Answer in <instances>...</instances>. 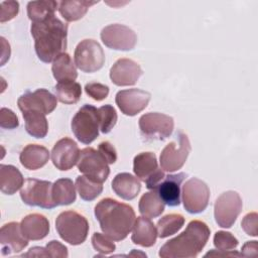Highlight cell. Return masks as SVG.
<instances>
[{
  "instance_id": "cell-1",
  "label": "cell",
  "mask_w": 258,
  "mask_h": 258,
  "mask_svg": "<svg viewBox=\"0 0 258 258\" xmlns=\"http://www.w3.org/2000/svg\"><path fill=\"white\" fill-rule=\"evenodd\" d=\"M95 217L103 233L113 241H122L133 229L136 216L133 208L111 198L101 200L95 207Z\"/></svg>"
},
{
  "instance_id": "cell-2",
  "label": "cell",
  "mask_w": 258,
  "mask_h": 258,
  "mask_svg": "<svg viewBox=\"0 0 258 258\" xmlns=\"http://www.w3.org/2000/svg\"><path fill=\"white\" fill-rule=\"evenodd\" d=\"M30 32L34 39L35 52L41 61L51 62L64 52L68 25L55 16L42 22H33Z\"/></svg>"
},
{
  "instance_id": "cell-3",
  "label": "cell",
  "mask_w": 258,
  "mask_h": 258,
  "mask_svg": "<svg viewBox=\"0 0 258 258\" xmlns=\"http://www.w3.org/2000/svg\"><path fill=\"white\" fill-rule=\"evenodd\" d=\"M210 234L211 230L206 223L190 221L182 233L161 246L158 255L161 258L196 257L206 246Z\"/></svg>"
},
{
  "instance_id": "cell-4",
  "label": "cell",
  "mask_w": 258,
  "mask_h": 258,
  "mask_svg": "<svg viewBox=\"0 0 258 258\" xmlns=\"http://www.w3.org/2000/svg\"><path fill=\"white\" fill-rule=\"evenodd\" d=\"M55 229L64 242L71 245H80L87 239L89 223L83 215L75 211H64L57 216Z\"/></svg>"
},
{
  "instance_id": "cell-5",
  "label": "cell",
  "mask_w": 258,
  "mask_h": 258,
  "mask_svg": "<svg viewBox=\"0 0 258 258\" xmlns=\"http://www.w3.org/2000/svg\"><path fill=\"white\" fill-rule=\"evenodd\" d=\"M71 127L80 142L84 144L92 143L99 136L100 120L98 109L89 104L84 105L73 117Z\"/></svg>"
},
{
  "instance_id": "cell-6",
  "label": "cell",
  "mask_w": 258,
  "mask_h": 258,
  "mask_svg": "<svg viewBox=\"0 0 258 258\" xmlns=\"http://www.w3.org/2000/svg\"><path fill=\"white\" fill-rule=\"evenodd\" d=\"M190 142L186 134L178 131L175 140L169 142L160 153V166L164 171L172 172L180 169L190 152Z\"/></svg>"
},
{
  "instance_id": "cell-7",
  "label": "cell",
  "mask_w": 258,
  "mask_h": 258,
  "mask_svg": "<svg viewBox=\"0 0 258 258\" xmlns=\"http://www.w3.org/2000/svg\"><path fill=\"white\" fill-rule=\"evenodd\" d=\"M52 183L47 180L27 178L20 190V198L24 204L42 209H53L56 207L52 199Z\"/></svg>"
},
{
  "instance_id": "cell-8",
  "label": "cell",
  "mask_w": 258,
  "mask_h": 258,
  "mask_svg": "<svg viewBox=\"0 0 258 258\" xmlns=\"http://www.w3.org/2000/svg\"><path fill=\"white\" fill-rule=\"evenodd\" d=\"M75 64L84 73H95L105 62V53L100 43L94 39H84L76 47Z\"/></svg>"
},
{
  "instance_id": "cell-9",
  "label": "cell",
  "mask_w": 258,
  "mask_h": 258,
  "mask_svg": "<svg viewBox=\"0 0 258 258\" xmlns=\"http://www.w3.org/2000/svg\"><path fill=\"white\" fill-rule=\"evenodd\" d=\"M243 202L240 195L234 190L223 192L215 202L214 216L216 223L222 228H231L240 215Z\"/></svg>"
},
{
  "instance_id": "cell-10",
  "label": "cell",
  "mask_w": 258,
  "mask_h": 258,
  "mask_svg": "<svg viewBox=\"0 0 258 258\" xmlns=\"http://www.w3.org/2000/svg\"><path fill=\"white\" fill-rule=\"evenodd\" d=\"M77 166L80 172L85 176L101 183L104 182L110 174L109 163L98 150L92 147L81 150Z\"/></svg>"
},
{
  "instance_id": "cell-11",
  "label": "cell",
  "mask_w": 258,
  "mask_h": 258,
  "mask_svg": "<svg viewBox=\"0 0 258 258\" xmlns=\"http://www.w3.org/2000/svg\"><path fill=\"white\" fill-rule=\"evenodd\" d=\"M181 200L184 209L190 214L204 212L210 200V188L207 183L197 177L189 178L181 188Z\"/></svg>"
},
{
  "instance_id": "cell-12",
  "label": "cell",
  "mask_w": 258,
  "mask_h": 258,
  "mask_svg": "<svg viewBox=\"0 0 258 258\" xmlns=\"http://www.w3.org/2000/svg\"><path fill=\"white\" fill-rule=\"evenodd\" d=\"M138 124L142 136L151 140L166 139L171 135L174 127L172 117L158 112H150L142 115L139 118Z\"/></svg>"
},
{
  "instance_id": "cell-13",
  "label": "cell",
  "mask_w": 258,
  "mask_h": 258,
  "mask_svg": "<svg viewBox=\"0 0 258 258\" xmlns=\"http://www.w3.org/2000/svg\"><path fill=\"white\" fill-rule=\"evenodd\" d=\"M100 36L107 47L115 50H131L137 42L136 33L128 26L119 23L104 27Z\"/></svg>"
},
{
  "instance_id": "cell-14",
  "label": "cell",
  "mask_w": 258,
  "mask_h": 258,
  "mask_svg": "<svg viewBox=\"0 0 258 258\" xmlns=\"http://www.w3.org/2000/svg\"><path fill=\"white\" fill-rule=\"evenodd\" d=\"M17 105L22 113L35 111L47 115L56 108L57 99L49 91L37 89L34 92H26L21 95L18 98Z\"/></svg>"
},
{
  "instance_id": "cell-15",
  "label": "cell",
  "mask_w": 258,
  "mask_h": 258,
  "mask_svg": "<svg viewBox=\"0 0 258 258\" xmlns=\"http://www.w3.org/2000/svg\"><path fill=\"white\" fill-rule=\"evenodd\" d=\"M150 97L149 92L134 88L119 91L116 94L115 102L124 115L135 116L147 107Z\"/></svg>"
},
{
  "instance_id": "cell-16",
  "label": "cell",
  "mask_w": 258,
  "mask_h": 258,
  "mask_svg": "<svg viewBox=\"0 0 258 258\" xmlns=\"http://www.w3.org/2000/svg\"><path fill=\"white\" fill-rule=\"evenodd\" d=\"M80 152L78 144L73 139L64 137L52 147L51 161L57 169L69 170L78 163Z\"/></svg>"
},
{
  "instance_id": "cell-17",
  "label": "cell",
  "mask_w": 258,
  "mask_h": 258,
  "mask_svg": "<svg viewBox=\"0 0 258 258\" xmlns=\"http://www.w3.org/2000/svg\"><path fill=\"white\" fill-rule=\"evenodd\" d=\"M141 67L130 58H119L110 69V79L116 86H132L142 76Z\"/></svg>"
},
{
  "instance_id": "cell-18",
  "label": "cell",
  "mask_w": 258,
  "mask_h": 258,
  "mask_svg": "<svg viewBox=\"0 0 258 258\" xmlns=\"http://www.w3.org/2000/svg\"><path fill=\"white\" fill-rule=\"evenodd\" d=\"M1 254L9 255L21 252L27 245L28 239L21 231V226L17 222H10L2 226L0 230Z\"/></svg>"
},
{
  "instance_id": "cell-19",
  "label": "cell",
  "mask_w": 258,
  "mask_h": 258,
  "mask_svg": "<svg viewBox=\"0 0 258 258\" xmlns=\"http://www.w3.org/2000/svg\"><path fill=\"white\" fill-rule=\"evenodd\" d=\"M187 176L184 172L165 175L154 189L162 202L169 207H176L180 204V184Z\"/></svg>"
},
{
  "instance_id": "cell-20",
  "label": "cell",
  "mask_w": 258,
  "mask_h": 258,
  "mask_svg": "<svg viewBox=\"0 0 258 258\" xmlns=\"http://www.w3.org/2000/svg\"><path fill=\"white\" fill-rule=\"evenodd\" d=\"M20 226L25 238L32 241L45 238L49 232V222L40 214H29L25 216Z\"/></svg>"
},
{
  "instance_id": "cell-21",
  "label": "cell",
  "mask_w": 258,
  "mask_h": 258,
  "mask_svg": "<svg viewBox=\"0 0 258 258\" xmlns=\"http://www.w3.org/2000/svg\"><path fill=\"white\" fill-rule=\"evenodd\" d=\"M131 240L142 247H151L157 239V229L149 218L138 217L133 226Z\"/></svg>"
},
{
  "instance_id": "cell-22",
  "label": "cell",
  "mask_w": 258,
  "mask_h": 258,
  "mask_svg": "<svg viewBox=\"0 0 258 258\" xmlns=\"http://www.w3.org/2000/svg\"><path fill=\"white\" fill-rule=\"evenodd\" d=\"M112 189L121 199L131 201L138 196L141 189V183L134 175L128 172H121L113 178Z\"/></svg>"
},
{
  "instance_id": "cell-23",
  "label": "cell",
  "mask_w": 258,
  "mask_h": 258,
  "mask_svg": "<svg viewBox=\"0 0 258 258\" xmlns=\"http://www.w3.org/2000/svg\"><path fill=\"white\" fill-rule=\"evenodd\" d=\"M49 159V151L46 147L38 144H28L20 152L21 164L29 170H36L44 166Z\"/></svg>"
},
{
  "instance_id": "cell-24",
  "label": "cell",
  "mask_w": 258,
  "mask_h": 258,
  "mask_svg": "<svg viewBox=\"0 0 258 258\" xmlns=\"http://www.w3.org/2000/svg\"><path fill=\"white\" fill-rule=\"evenodd\" d=\"M24 183L19 169L10 164L0 165V189L5 195H14Z\"/></svg>"
},
{
  "instance_id": "cell-25",
  "label": "cell",
  "mask_w": 258,
  "mask_h": 258,
  "mask_svg": "<svg viewBox=\"0 0 258 258\" xmlns=\"http://www.w3.org/2000/svg\"><path fill=\"white\" fill-rule=\"evenodd\" d=\"M98 3V1L88 0H66L58 4L60 15L69 22L77 21L85 16L89 8Z\"/></svg>"
},
{
  "instance_id": "cell-26",
  "label": "cell",
  "mask_w": 258,
  "mask_h": 258,
  "mask_svg": "<svg viewBox=\"0 0 258 258\" xmlns=\"http://www.w3.org/2000/svg\"><path fill=\"white\" fill-rule=\"evenodd\" d=\"M51 71L53 78L57 82L75 81L78 77V72L72 57L69 53L63 52L59 54L53 61L51 66Z\"/></svg>"
},
{
  "instance_id": "cell-27",
  "label": "cell",
  "mask_w": 258,
  "mask_h": 258,
  "mask_svg": "<svg viewBox=\"0 0 258 258\" xmlns=\"http://www.w3.org/2000/svg\"><path fill=\"white\" fill-rule=\"evenodd\" d=\"M76 185L70 178H59L52 184V199L56 206H68L76 202Z\"/></svg>"
},
{
  "instance_id": "cell-28",
  "label": "cell",
  "mask_w": 258,
  "mask_h": 258,
  "mask_svg": "<svg viewBox=\"0 0 258 258\" xmlns=\"http://www.w3.org/2000/svg\"><path fill=\"white\" fill-rule=\"evenodd\" d=\"M58 2L52 0L30 1L27 4L28 18L33 22H42L54 16Z\"/></svg>"
},
{
  "instance_id": "cell-29",
  "label": "cell",
  "mask_w": 258,
  "mask_h": 258,
  "mask_svg": "<svg viewBox=\"0 0 258 258\" xmlns=\"http://www.w3.org/2000/svg\"><path fill=\"white\" fill-rule=\"evenodd\" d=\"M165 204L162 202L156 190L145 192L139 201V212L143 217L154 219L160 216L164 211Z\"/></svg>"
},
{
  "instance_id": "cell-30",
  "label": "cell",
  "mask_w": 258,
  "mask_h": 258,
  "mask_svg": "<svg viewBox=\"0 0 258 258\" xmlns=\"http://www.w3.org/2000/svg\"><path fill=\"white\" fill-rule=\"evenodd\" d=\"M25 121L26 132L35 138H43L48 131V123L45 115L40 112L28 111L22 113Z\"/></svg>"
},
{
  "instance_id": "cell-31",
  "label": "cell",
  "mask_w": 258,
  "mask_h": 258,
  "mask_svg": "<svg viewBox=\"0 0 258 258\" xmlns=\"http://www.w3.org/2000/svg\"><path fill=\"white\" fill-rule=\"evenodd\" d=\"M157 168V159L153 152H141L134 157L133 171L135 175L143 181H145Z\"/></svg>"
},
{
  "instance_id": "cell-32",
  "label": "cell",
  "mask_w": 258,
  "mask_h": 258,
  "mask_svg": "<svg viewBox=\"0 0 258 258\" xmlns=\"http://www.w3.org/2000/svg\"><path fill=\"white\" fill-rule=\"evenodd\" d=\"M54 91L56 99L67 105L78 103L82 96L81 85L75 81L57 82Z\"/></svg>"
},
{
  "instance_id": "cell-33",
  "label": "cell",
  "mask_w": 258,
  "mask_h": 258,
  "mask_svg": "<svg viewBox=\"0 0 258 258\" xmlns=\"http://www.w3.org/2000/svg\"><path fill=\"white\" fill-rule=\"evenodd\" d=\"M184 224V218L180 214H168L157 222V235L163 239L175 234Z\"/></svg>"
},
{
  "instance_id": "cell-34",
  "label": "cell",
  "mask_w": 258,
  "mask_h": 258,
  "mask_svg": "<svg viewBox=\"0 0 258 258\" xmlns=\"http://www.w3.org/2000/svg\"><path fill=\"white\" fill-rule=\"evenodd\" d=\"M76 187L81 199L87 202L94 201L103 191L101 182H97L85 175H80L76 178Z\"/></svg>"
},
{
  "instance_id": "cell-35",
  "label": "cell",
  "mask_w": 258,
  "mask_h": 258,
  "mask_svg": "<svg viewBox=\"0 0 258 258\" xmlns=\"http://www.w3.org/2000/svg\"><path fill=\"white\" fill-rule=\"evenodd\" d=\"M100 130L102 133H109L117 122V113L113 106L104 105L98 109Z\"/></svg>"
},
{
  "instance_id": "cell-36",
  "label": "cell",
  "mask_w": 258,
  "mask_h": 258,
  "mask_svg": "<svg viewBox=\"0 0 258 258\" xmlns=\"http://www.w3.org/2000/svg\"><path fill=\"white\" fill-rule=\"evenodd\" d=\"M239 242L234 235L226 231H218L214 236V245L220 251H230L238 246Z\"/></svg>"
},
{
  "instance_id": "cell-37",
  "label": "cell",
  "mask_w": 258,
  "mask_h": 258,
  "mask_svg": "<svg viewBox=\"0 0 258 258\" xmlns=\"http://www.w3.org/2000/svg\"><path fill=\"white\" fill-rule=\"evenodd\" d=\"M92 245L98 252L102 253L103 255L110 254L115 251L116 246L108 236L101 233H94L92 236Z\"/></svg>"
},
{
  "instance_id": "cell-38",
  "label": "cell",
  "mask_w": 258,
  "mask_h": 258,
  "mask_svg": "<svg viewBox=\"0 0 258 258\" xmlns=\"http://www.w3.org/2000/svg\"><path fill=\"white\" fill-rule=\"evenodd\" d=\"M86 94L95 101H102L109 95V87L101 83H89L85 86Z\"/></svg>"
},
{
  "instance_id": "cell-39",
  "label": "cell",
  "mask_w": 258,
  "mask_h": 258,
  "mask_svg": "<svg viewBox=\"0 0 258 258\" xmlns=\"http://www.w3.org/2000/svg\"><path fill=\"white\" fill-rule=\"evenodd\" d=\"M0 126L4 129H14L19 126V121L16 114L8 109V108H1L0 111Z\"/></svg>"
},
{
  "instance_id": "cell-40",
  "label": "cell",
  "mask_w": 258,
  "mask_h": 258,
  "mask_svg": "<svg viewBox=\"0 0 258 258\" xmlns=\"http://www.w3.org/2000/svg\"><path fill=\"white\" fill-rule=\"evenodd\" d=\"M19 11V3L16 1L1 2V23L13 19Z\"/></svg>"
},
{
  "instance_id": "cell-41",
  "label": "cell",
  "mask_w": 258,
  "mask_h": 258,
  "mask_svg": "<svg viewBox=\"0 0 258 258\" xmlns=\"http://www.w3.org/2000/svg\"><path fill=\"white\" fill-rule=\"evenodd\" d=\"M257 218L258 216L255 212L249 213L243 218L241 222V227L247 235L253 237L257 236Z\"/></svg>"
},
{
  "instance_id": "cell-42",
  "label": "cell",
  "mask_w": 258,
  "mask_h": 258,
  "mask_svg": "<svg viewBox=\"0 0 258 258\" xmlns=\"http://www.w3.org/2000/svg\"><path fill=\"white\" fill-rule=\"evenodd\" d=\"M46 252L48 254V257H68L69 256V252H68V248L61 244L58 241L52 240L50 242L47 243L46 247Z\"/></svg>"
},
{
  "instance_id": "cell-43",
  "label": "cell",
  "mask_w": 258,
  "mask_h": 258,
  "mask_svg": "<svg viewBox=\"0 0 258 258\" xmlns=\"http://www.w3.org/2000/svg\"><path fill=\"white\" fill-rule=\"evenodd\" d=\"M98 151L103 155L109 164L115 163L117 160V152L115 147L109 141H103L98 146Z\"/></svg>"
},
{
  "instance_id": "cell-44",
  "label": "cell",
  "mask_w": 258,
  "mask_h": 258,
  "mask_svg": "<svg viewBox=\"0 0 258 258\" xmlns=\"http://www.w3.org/2000/svg\"><path fill=\"white\" fill-rule=\"evenodd\" d=\"M165 176L164 171L161 168H157L146 180H145V184L146 187L150 190H154L157 185L159 184V182L162 180V178Z\"/></svg>"
},
{
  "instance_id": "cell-45",
  "label": "cell",
  "mask_w": 258,
  "mask_h": 258,
  "mask_svg": "<svg viewBox=\"0 0 258 258\" xmlns=\"http://www.w3.org/2000/svg\"><path fill=\"white\" fill-rule=\"evenodd\" d=\"M241 256H256L257 255V241H248L242 247Z\"/></svg>"
},
{
  "instance_id": "cell-46",
  "label": "cell",
  "mask_w": 258,
  "mask_h": 258,
  "mask_svg": "<svg viewBox=\"0 0 258 258\" xmlns=\"http://www.w3.org/2000/svg\"><path fill=\"white\" fill-rule=\"evenodd\" d=\"M23 256H25V257H47L48 254H47L45 248L35 246V247L30 248L26 254H23Z\"/></svg>"
},
{
  "instance_id": "cell-47",
  "label": "cell",
  "mask_w": 258,
  "mask_h": 258,
  "mask_svg": "<svg viewBox=\"0 0 258 258\" xmlns=\"http://www.w3.org/2000/svg\"><path fill=\"white\" fill-rule=\"evenodd\" d=\"M205 256H241L240 253L234 251V250H230V251H220V250H213L208 252Z\"/></svg>"
}]
</instances>
